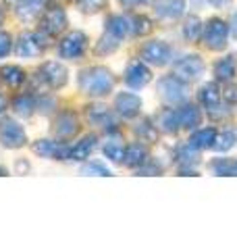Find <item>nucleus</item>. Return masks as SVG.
<instances>
[{
	"label": "nucleus",
	"mask_w": 237,
	"mask_h": 250,
	"mask_svg": "<svg viewBox=\"0 0 237 250\" xmlns=\"http://www.w3.org/2000/svg\"><path fill=\"white\" fill-rule=\"evenodd\" d=\"M81 85L85 92L90 94H106L110 88H113V77L108 75V71L104 69H96V71L85 73V77L81 80Z\"/></svg>",
	"instance_id": "1"
},
{
	"label": "nucleus",
	"mask_w": 237,
	"mask_h": 250,
	"mask_svg": "<svg viewBox=\"0 0 237 250\" xmlns=\"http://www.w3.org/2000/svg\"><path fill=\"white\" fill-rule=\"evenodd\" d=\"M0 140H2L4 146L19 148L25 144V134H23L21 125H17L15 121H4L2 127H0Z\"/></svg>",
	"instance_id": "2"
},
{
	"label": "nucleus",
	"mask_w": 237,
	"mask_h": 250,
	"mask_svg": "<svg viewBox=\"0 0 237 250\" xmlns=\"http://www.w3.org/2000/svg\"><path fill=\"white\" fill-rule=\"evenodd\" d=\"M227 25L223 21H210L208 23V29H206V46L212 50H218V48H223L225 42H227Z\"/></svg>",
	"instance_id": "3"
},
{
	"label": "nucleus",
	"mask_w": 237,
	"mask_h": 250,
	"mask_svg": "<svg viewBox=\"0 0 237 250\" xmlns=\"http://www.w3.org/2000/svg\"><path fill=\"white\" fill-rule=\"evenodd\" d=\"M83 50H85V38H83V34H71L69 38L62 40L60 48H59V52L65 59H77Z\"/></svg>",
	"instance_id": "4"
},
{
	"label": "nucleus",
	"mask_w": 237,
	"mask_h": 250,
	"mask_svg": "<svg viewBox=\"0 0 237 250\" xmlns=\"http://www.w3.org/2000/svg\"><path fill=\"white\" fill-rule=\"evenodd\" d=\"M204 71V62L200 61V57H187L179 62L177 67V77H183V80H196L200 77V73Z\"/></svg>",
	"instance_id": "5"
},
{
	"label": "nucleus",
	"mask_w": 237,
	"mask_h": 250,
	"mask_svg": "<svg viewBox=\"0 0 237 250\" xmlns=\"http://www.w3.org/2000/svg\"><path fill=\"white\" fill-rule=\"evenodd\" d=\"M125 82H127L131 88H141L144 83L150 82V71L141 65V62H133V65H129V69H127Z\"/></svg>",
	"instance_id": "6"
},
{
	"label": "nucleus",
	"mask_w": 237,
	"mask_h": 250,
	"mask_svg": "<svg viewBox=\"0 0 237 250\" xmlns=\"http://www.w3.org/2000/svg\"><path fill=\"white\" fill-rule=\"evenodd\" d=\"M144 57L146 61L154 62V65H164L169 61V46L160 42H150L144 48Z\"/></svg>",
	"instance_id": "7"
},
{
	"label": "nucleus",
	"mask_w": 237,
	"mask_h": 250,
	"mask_svg": "<svg viewBox=\"0 0 237 250\" xmlns=\"http://www.w3.org/2000/svg\"><path fill=\"white\" fill-rule=\"evenodd\" d=\"M117 111L121 113V115H125V117H136L138 115V111H139V98L136 96V94H121V96L117 98Z\"/></svg>",
	"instance_id": "8"
},
{
	"label": "nucleus",
	"mask_w": 237,
	"mask_h": 250,
	"mask_svg": "<svg viewBox=\"0 0 237 250\" xmlns=\"http://www.w3.org/2000/svg\"><path fill=\"white\" fill-rule=\"evenodd\" d=\"M217 140V131L215 129H202V131H198L196 136H192V146H198V148H208L212 146V142Z\"/></svg>",
	"instance_id": "9"
},
{
	"label": "nucleus",
	"mask_w": 237,
	"mask_h": 250,
	"mask_svg": "<svg viewBox=\"0 0 237 250\" xmlns=\"http://www.w3.org/2000/svg\"><path fill=\"white\" fill-rule=\"evenodd\" d=\"M215 71H217L218 80H231V77L235 75V61H233L231 57L218 61L217 67H215Z\"/></svg>",
	"instance_id": "10"
},
{
	"label": "nucleus",
	"mask_w": 237,
	"mask_h": 250,
	"mask_svg": "<svg viewBox=\"0 0 237 250\" xmlns=\"http://www.w3.org/2000/svg\"><path fill=\"white\" fill-rule=\"evenodd\" d=\"M44 23H46L44 27L48 29L50 34H57V31H60L62 25H65V15H62L60 11H50L48 15H46Z\"/></svg>",
	"instance_id": "11"
},
{
	"label": "nucleus",
	"mask_w": 237,
	"mask_h": 250,
	"mask_svg": "<svg viewBox=\"0 0 237 250\" xmlns=\"http://www.w3.org/2000/svg\"><path fill=\"white\" fill-rule=\"evenodd\" d=\"M177 119L181 125H185V127H196L198 123H200V115H198V111H194V108H181V111H177Z\"/></svg>",
	"instance_id": "12"
},
{
	"label": "nucleus",
	"mask_w": 237,
	"mask_h": 250,
	"mask_svg": "<svg viewBox=\"0 0 237 250\" xmlns=\"http://www.w3.org/2000/svg\"><path fill=\"white\" fill-rule=\"evenodd\" d=\"M146 150L141 146H131L129 150H127V154H125V163H127L129 167H136V165H141L146 159Z\"/></svg>",
	"instance_id": "13"
},
{
	"label": "nucleus",
	"mask_w": 237,
	"mask_h": 250,
	"mask_svg": "<svg viewBox=\"0 0 237 250\" xmlns=\"http://www.w3.org/2000/svg\"><path fill=\"white\" fill-rule=\"evenodd\" d=\"M77 131V121L73 115H62L59 119V134L60 136H71Z\"/></svg>",
	"instance_id": "14"
},
{
	"label": "nucleus",
	"mask_w": 237,
	"mask_h": 250,
	"mask_svg": "<svg viewBox=\"0 0 237 250\" xmlns=\"http://www.w3.org/2000/svg\"><path fill=\"white\" fill-rule=\"evenodd\" d=\"M94 146H96V138H85L83 142H77V148H75V152L71 154V159H77V161L85 159Z\"/></svg>",
	"instance_id": "15"
},
{
	"label": "nucleus",
	"mask_w": 237,
	"mask_h": 250,
	"mask_svg": "<svg viewBox=\"0 0 237 250\" xmlns=\"http://www.w3.org/2000/svg\"><path fill=\"white\" fill-rule=\"evenodd\" d=\"M2 75H4V82L13 85V88H17V85L25 80V75H23L19 67H6V69H2Z\"/></svg>",
	"instance_id": "16"
},
{
	"label": "nucleus",
	"mask_w": 237,
	"mask_h": 250,
	"mask_svg": "<svg viewBox=\"0 0 237 250\" xmlns=\"http://www.w3.org/2000/svg\"><path fill=\"white\" fill-rule=\"evenodd\" d=\"M200 98H202L204 106H208V108H215V106L218 104V90H217V85H206V88L202 90Z\"/></svg>",
	"instance_id": "17"
},
{
	"label": "nucleus",
	"mask_w": 237,
	"mask_h": 250,
	"mask_svg": "<svg viewBox=\"0 0 237 250\" xmlns=\"http://www.w3.org/2000/svg\"><path fill=\"white\" fill-rule=\"evenodd\" d=\"M235 140H237V131H235V129L225 131L223 138L217 140V142H220V144H217V150H229V148L235 144Z\"/></svg>",
	"instance_id": "18"
},
{
	"label": "nucleus",
	"mask_w": 237,
	"mask_h": 250,
	"mask_svg": "<svg viewBox=\"0 0 237 250\" xmlns=\"http://www.w3.org/2000/svg\"><path fill=\"white\" fill-rule=\"evenodd\" d=\"M181 0H171L169 6H164V9H158V15H171V17H177V15H181Z\"/></svg>",
	"instance_id": "19"
},
{
	"label": "nucleus",
	"mask_w": 237,
	"mask_h": 250,
	"mask_svg": "<svg viewBox=\"0 0 237 250\" xmlns=\"http://www.w3.org/2000/svg\"><path fill=\"white\" fill-rule=\"evenodd\" d=\"M31 42H34L31 38H23V44L19 46V52L21 54H27V57H31V54H38L40 52V46H34Z\"/></svg>",
	"instance_id": "20"
},
{
	"label": "nucleus",
	"mask_w": 237,
	"mask_h": 250,
	"mask_svg": "<svg viewBox=\"0 0 237 250\" xmlns=\"http://www.w3.org/2000/svg\"><path fill=\"white\" fill-rule=\"evenodd\" d=\"M198 34H200V21H198V19H189L187 25H185V36L192 40V38H196Z\"/></svg>",
	"instance_id": "21"
},
{
	"label": "nucleus",
	"mask_w": 237,
	"mask_h": 250,
	"mask_svg": "<svg viewBox=\"0 0 237 250\" xmlns=\"http://www.w3.org/2000/svg\"><path fill=\"white\" fill-rule=\"evenodd\" d=\"M106 0H81L83 11H100Z\"/></svg>",
	"instance_id": "22"
},
{
	"label": "nucleus",
	"mask_w": 237,
	"mask_h": 250,
	"mask_svg": "<svg viewBox=\"0 0 237 250\" xmlns=\"http://www.w3.org/2000/svg\"><path fill=\"white\" fill-rule=\"evenodd\" d=\"M11 50V38L6 34H0V57H4Z\"/></svg>",
	"instance_id": "23"
},
{
	"label": "nucleus",
	"mask_w": 237,
	"mask_h": 250,
	"mask_svg": "<svg viewBox=\"0 0 237 250\" xmlns=\"http://www.w3.org/2000/svg\"><path fill=\"white\" fill-rule=\"evenodd\" d=\"M36 152L38 154H52L54 152V144H50V142L40 144V146H36Z\"/></svg>",
	"instance_id": "24"
},
{
	"label": "nucleus",
	"mask_w": 237,
	"mask_h": 250,
	"mask_svg": "<svg viewBox=\"0 0 237 250\" xmlns=\"http://www.w3.org/2000/svg\"><path fill=\"white\" fill-rule=\"evenodd\" d=\"M94 171H98V173H102V175H108V171L102 167V165H90V167H85L83 173H94Z\"/></svg>",
	"instance_id": "25"
},
{
	"label": "nucleus",
	"mask_w": 237,
	"mask_h": 250,
	"mask_svg": "<svg viewBox=\"0 0 237 250\" xmlns=\"http://www.w3.org/2000/svg\"><path fill=\"white\" fill-rule=\"evenodd\" d=\"M233 36L237 38V15H235V17H233Z\"/></svg>",
	"instance_id": "26"
},
{
	"label": "nucleus",
	"mask_w": 237,
	"mask_h": 250,
	"mask_svg": "<svg viewBox=\"0 0 237 250\" xmlns=\"http://www.w3.org/2000/svg\"><path fill=\"white\" fill-rule=\"evenodd\" d=\"M4 104H6V103H4V98L0 96V111H4Z\"/></svg>",
	"instance_id": "27"
},
{
	"label": "nucleus",
	"mask_w": 237,
	"mask_h": 250,
	"mask_svg": "<svg viewBox=\"0 0 237 250\" xmlns=\"http://www.w3.org/2000/svg\"><path fill=\"white\" fill-rule=\"evenodd\" d=\"M0 21H2V13H0Z\"/></svg>",
	"instance_id": "28"
}]
</instances>
